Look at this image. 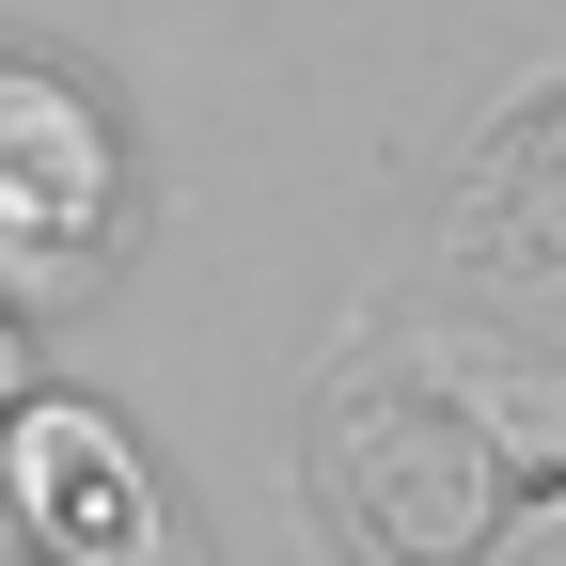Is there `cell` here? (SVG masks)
I'll use <instances>...</instances> for the list:
<instances>
[{
    "mask_svg": "<svg viewBox=\"0 0 566 566\" xmlns=\"http://www.w3.org/2000/svg\"><path fill=\"white\" fill-rule=\"evenodd\" d=\"M300 488L346 566H488L566 488V394L441 315L346 331V363L315 378Z\"/></svg>",
    "mask_w": 566,
    "mask_h": 566,
    "instance_id": "cell-1",
    "label": "cell"
},
{
    "mask_svg": "<svg viewBox=\"0 0 566 566\" xmlns=\"http://www.w3.org/2000/svg\"><path fill=\"white\" fill-rule=\"evenodd\" d=\"M17 520H32L63 566H189L158 472H142L95 409H17Z\"/></svg>",
    "mask_w": 566,
    "mask_h": 566,
    "instance_id": "cell-2",
    "label": "cell"
},
{
    "mask_svg": "<svg viewBox=\"0 0 566 566\" xmlns=\"http://www.w3.org/2000/svg\"><path fill=\"white\" fill-rule=\"evenodd\" d=\"M457 252H472L488 283H551V268H566V63H551L535 95H504V126L472 142Z\"/></svg>",
    "mask_w": 566,
    "mask_h": 566,
    "instance_id": "cell-3",
    "label": "cell"
},
{
    "mask_svg": "<svg viewBox=\"0 0 566 566\" xmlns=\"http://www.w3.org/2000/svg\"><path fill=\"white\" fill-rule=\"evenodd\" d=\"M95 205H111L95 111L63 80H32V63H0V221H17V237H80Z\"/></svg>",
    "mask_w": 566,
    "mask_h": 566,
    "instance_id": "cell-4",
    "label": "cell"
}]
</instances>
